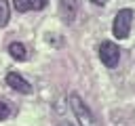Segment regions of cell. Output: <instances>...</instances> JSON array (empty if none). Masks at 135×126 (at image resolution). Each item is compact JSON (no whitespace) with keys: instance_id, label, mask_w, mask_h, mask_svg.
Listing matches in <instances>:
<instances>
[{"instance_id":"cell-5","label":"cell","mask_w":135,"mask_h":126,"mask_svg":"<svg viewBox=\"0 0 135 126\" xmlns=\"http://www.w3.org/2000/svg\"><path fill=\"white\" fill-rule=\"evenodd\" d=\"M76 10H78L76 0H59V13H61L63 23H72L76 19Z\"/></svg>"},{"instance_id":"cell-11","label":"cell","mask_w":135,"mask_h":126,"mask_svg":"<svg viewBox=\"0 0 135 126\" xmlns=\"http://www.w3.org/2000/svg\"><path fill=\"white\" fill-rule=\"evenodd\" d=\"M59 126H72V124H70V122H61Z\"/></svg>"},{"instance_id":"cell-4","label":"cell","mask_w":135,"mask_h":126,"mask_svg":"<svg viewBox=\"0 0 135 126\" xmlns=\"http://www.w3.org/2000/svg\"><path fill=\"white\" fill-rule=\"evenodd\" d=\"M6 84L13 88V90H17V92H21V94H30L32 92V86H30V82L23 78V76H19V74H15V71H11V74H6Z\"/></svg>"},{"instance_id":"cell-7","label":"cell","mask_w":135,"mask_h":126,"mask_svg":"<svg viewBox=\"0 0 135 126\" xmlns=\"http://www.w3.org/2000/svg\"><path fill=\"white\" fill-rule=\"evenodd\" d=\"M8 55H11L15 61H25V59H27V48H25L21 42H11V44H8Z\"/></svg>"},{"instance_id":"cell-8","label":"cell","mask_w":135,"mask_h":126,"mask_svg":"<svg viewBox=\"0 0 135 126\" xmlns=\"http://www.w3.org/2000/svg\"><path fill=\"white\" fill-rule=\"evenodd\" d=\"M8 17H11L8 0H0V27H4V25L8 23Z\"/></svg>"},{"instance_id":"cell-3","label":"cell","mask_w":135,"mask_h":126,"mask_svg":"<svg viewBox=\"0 0 135 126\" xmlns=\"http://www.w3.org/2000/svg\"><path fill=\"white\" fill-rule=\"evenodd\" d=\"M99 59H101V63H103L105 67L114 69V67L118 65V61H120V48H118L114 42L105 40V42L99 44Z\"/></svg>"},{"instance_id":"cell-6","label":"cell","mask_w":135,"mask_h":126,"mask_svg":"<svg viewBox=\"0 0 135 126\" xmlns=\"http://www.w3.org/2000/svg\"><path fill=\"white\" fill-rule=\"evenodd\" d=\"M49 4V0H13L15 10L19 13H27V10H42Z\"/></svg>"},{"instance_id":"cell-9","label":"cell","mask_w":135,"mask_h":126,"mask_svg":"<svg viewBox=\"0 0 135 126\" xmlns=\"http://www.w3.org/2000/svg\"><path fill=\"white\" fill-rule=\"evenodd\" d=\"M8 116H11V107L4 101H0V120H6Z\"/></svg>"},{"instance_id":"cell-10","label":"cell","mask_w":135,"mask_h":126,"mask_svg":"<svg viewBox=\"0 0 135 126\" xmlns=\"http://www.w3.org/2000/svg\"><path fill=\"white\" fill-rule=\"evenodd\" d=\"M91 2H93L95 6H105V4H108V0H91Z\"/></svg>"},{"instance_id":"cell-2","label":"cell","mask_w":135,"mask_h":126,"mask_svg":"<svg viewBox=\"0 0 135 126\" xmlns=\"http://www.w3.org/2000/svg\"><path fill=\"white\" fill-rule=\"evenodd\" d=\"M131 23H133V10H131V8L118 10L116 17H114V23H112V34H114L118 40L129 38V34H131Z\"/></svg>"},{"instance_id":"cell-1","label":"cell","mask_w":135,"mask_h":126,"mask_svg":"<svg viewBox=\"0 0 135 126\" xmlns=\"http://www.w3.org/2000/svg\"><path fill=\"white\" fill-rule=\"evenodd\" d=\"M70 107H72L74 116L78 118L80 126H97L93 111L86 107V103L80 99V94H76V92H72V94H70Z\"/></svg>"}]
</instances>
